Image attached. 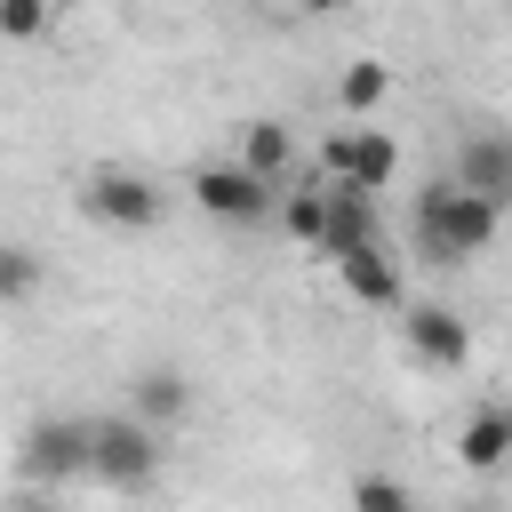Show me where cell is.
Listing matches in <instances>:
<instances>
[{"label":"cell","mask_w":512,"mask_h":512,"mask_svg":"<svg viewBox=\"0 0 512 512\" xmlns=\"http://www.w3.org/2000/svg\"><path fill=\"white\" fill-rule=\"evenodd\" d=\"M304 8H312V16H320V8H344V0H304Z\"/></svg>","instance_id":"obj_19"},{"label":"cell","mask_w":512,"mask_h":512,"mask_svg":"<svg viewBox=\"0 0 512 512\" xmlns=\"http://www.w3.org/2000/svg\"><path fill=\"white\" fill-rule=\"evenodd\" d=\"M80 208H88L96 224H112V232H144V224H160V192H152L136 168H96V176L80 184Z\"/></svg>","instance_id":"obj_3"},{"label":"cell","mask_w":512,"mask_h":512,"mask_svg":"<svg viewBox=\"0 0 512 512\" xmlns=\"http://www.w3.org/2000/svg\"><path fill=\"white\" fill-rule=\"evenodd\" d=\"M368 240H384V224H376V192L352 184V176H328V224H320L312 248L336 264V256H352V248H368Z\"/></svg>","instance_id":"obj_7"},{"label":"cell","mask_w":512,"mask_h":512,"mask_svg":"<svg viewBox=\"0 0 512 512\" xmlns=\"http://www.w3.org/2000/svg\"><path fill=\"white\" fill-rule=\"evenodd\" d=\"M336 96H344V112H376V104L392 96V72H384L376 56H360V64H352V72L336 80Z\"/></svg>","instance_id":"obj_15"},{"label":"cell","mask_w":512,"mask_h":512,"mask_svg":"<svg viewBox=\"0 0 512 512\" xmlns=\"http://www.w3.org/2000/svg\"><path fill=\"white\" fill-rule=\"evenodd\" d=\"M504 424H512V400H504Z\"/></svg>","instance_id":"obj_20"},{"label":"cell","mask_w":512,"mask_h":512,"mask_svg":"<svg viewBox=\"0 0 512 512\" xmlns=\"http://www.w3.org/2000/svg\"><path fill=\"white\" fill-rule=\"evenodd\" d=\"M288 152H296V144H288V128H280V120H248V128H240V160H248L256 176H272V184H280V176H288Z\"/></svg>","instance_id":"obj_13"},{"label":"cell","mask_w":512,"mask_h":512,"mask_svg":"<svg viewBox=\"0 0 512 512\" xmlns=\"http://www.w3.org/2000/svg\"><path fill=\"white\" fill-rule=\"evenodd\" d=\"M408 232H416V256L424 264H472L496 240V192H472V184H448L440 176V184L416 192Z\"/></svg>","instance_id":"obj_1"},{"label":"cell","mask_w":512,"mask_h":512,"mask_svg":"<svg viewBox=\"0 0 512 512\" xmlns=\"http://www.w3.org/2000/svg\"><path fill=\"white\" fill-rule=\"evenodd\" d=\"M152 472H160L152 416H112V424H96V472H88V480H104V488L136 496V488H152Z\"/></svg>","instance_id":"obj_2"},{"label":"cell","mask_w":512,"mask_h":512,"mask_svg":"<svg viewBox=\"0 0 512 512\" xmlns=\"http://www.w3.org/2000/svg\"><path fill=\"white\" fill-rule=\"evenodd\" d=\"M320 176H352V184L384 192V184L400 176V144H392L384 128H336V136L320 144Z\"/></svg>","instance_id":"obj_4"},{"label":"cell","mask_w":512,"mask_h":512,"mask_svg":"<svg viewBox=\"0 0 512 512\" xmlns=\"http://www.w3.org/2000/svg\"><path fill=\"white\" fill-rule=\"evenodd\" d=\"M280 224H288V240H320V224H328V176H312L304 192H288V208H280Z\"/></svg>","instance_id":"obj_14"},{"label":"cell","mask_w":512,"mask_h":512,"mask_svg":"<svg viewBox=\"0 0 512 512\" xmlns=\"http://www.w3.org/2000/svg\"><path fill=\"white\" fill-rule=\"evenodd\" d=\"M192 408V384L176 376V368H144L136 376V416H152V424H176Z\"/></svg>","instance_id":"obj_12"},{"label":"cell","mask_w":512,"mask_h":512,"mask_svg":"<svg viewBox=\"0 0 512 512\" xmlns=\"http://www.w3.org/2000/svg\"><path fill=\"white\" fill-rule=\"evenodd\" d=\"M456 456H464V472H496V464L512 456V424H504V408H480V416L456 432Z\"/></svg>","instance_id":"obj_11"},{"label":"cell","mask_w":512,"mask_h":512,"mask_svg":"<svg viewBox=\"0 0 512 512\" xmlns=\"http://www.w3.org/2000/svg\"><path fill=\"white\" fill-rule=\"evenodd\" d=\"M0 32L24 48V40H40L48 32V0H0Z\"/></svg>","instance_id":"obj_16"},{"label":"cell","mask_w":512,"mask_h":512,"mask_svg":"<svg viewBox=\"0 0 512 512\" xmlns=\"http://www.w3.org/2000/svg\"><path fill=\"white\" fill-rule=\"evenodd\" d=\"M352 504H360V512H400V504H408V480L368 472V480H352Z\"/></svg>","instance_id":"obj_18"},{"label":"cell","mask_w":512,"mask_h":512,"mask_svg":"<svg viewBox=\"0 0 512 512\" xmlns=\"http://www.w3.org/2000/svg\"><path fill=\"white\" fill-rule=\"evenodd\" d=\"M192 200H200L216 224H256V216L272 208V176H256L248 160H232V168H192Z\"/></svg>","instance_id":"obj_5"},{"label":"cell","mask_w":512,"mask_h":512,"mask_svg":"<svg viewBox=\"0 0 512 512\" xmlns=\"http://www.w3.org/2000/svg\"><path fill=\"white\" fill-rule=\"evenodd\" d=\"M336 280H344V296H352V304H376V312H392V304H400V264L384 256V240H368V248L336 256Z\"/></svg>","instance_id":"obj_9"},{"label":"cell","mask_w":512,"mask_h":512,"mask_svg":"<svg viewBox=\"0 0 512 512\" xmlns=\"http://www.w3.org/2000/svg\"><path fill=\"white\" fill-rule=\"evenodd\" d=\"M400 328H408V352H416L424 368H464V360H472V328H464L448 304H408Z\"/></svg>","instance_id":"obj_8"},{"label":"cell","mask_w":512,"mask_h":512,"mask_svg":"<svg viewBox=\"0 0 512 512\" xmlns=\"http://www.w3.org/2000/svg\"><path fill=\"white\" fill-rule=\"evenodd\" d=\"M456 184H472V192H512V136H472L464 152H456Z\"/></svg>","instance_id":"obj_10"},{"label":"cell","mask_w":512,"mask_h":512,"mask_svg":"<svg viewBox=\"0 0 512 512\" xmlns=\"http://www.w3.org/2000/svg\"><path fill=\"white\" fill-rule=\"evenodd\" d=\"M32 288H40V256H32V248H8V264H0V296L24 304Z\"/></svg>","instance_id":"obj_17"},{"label":"cell","mask_w":512,"mask_h":512,"mask_svg":"<svg viewBox=\"0 0 512 512\" xmlns=\"http://www.w3.org/2000/svg\"><path fill=\"white\" fill-rule=\"evenodd\" d=\"M24 472L32 480H88L96 472V424H32L24 432Z\"/></svg>","instance_id":"obj_6"}]
</instances>
